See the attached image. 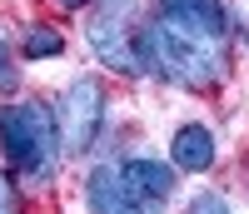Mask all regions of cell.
I'll list each match as a JSON object with an SVG mask.
<instances>
[{"mask_svg": "<svg viewBox=\"0 0 249 214\" xmlns=\"http://www.w3.org/2000/svg\"><path fill=\"white\" fill-rule=\"evenodd\" d=\"M140 45V65L160 70L164 80L190 85V90H210L230 75V40H224V25L190 10H170L160 5V15L135 35Z\"/></svg>", "mask_w": 249, "mask_h": 214, "instance_id": "cell-1", "label": "cell"}, {"mask_svg": "<svg viewBox=\"0 0 249 214\" xmlns=\"http://www.w3.org/2000/svg\"><path fill=\"white\" fill-rule=\"evenodd\" d=\"M170 195H175V164L160 160L100 164L85 179V199L95 214H164Z\"/></svg>", "mask_w": 249, "mask_h": 214, "instance_id": "cell-2", "label": "cell"}, {"mask_svg": "<svg viewBox=\"0 0 249 214\" xmlns=\"http://www.w3.org/2000/svg\"><path fill=\"white\" fill-rule=\"evenodd\" d=\"M60 120L45 110L40 100H15V105H0V149L15 175L25 179H50L55 175V160H60Z\"/></svg>", "mask_w": 249, "mask_h": 214, "instance_id": "cell-3", "label": "cell"}, {"mask_svg": "<svg viewBox=\"0 0 249 214\" xmlns=\"http://www.w3.org/2000/svg\"><path fill=\"white\" fill-rule=\"evenodd\" d=\"M100 120H105V90L100 80H75L65 100H60V140H65L70 155H85L100 135Z\"/></svg>", "mask_w": 249, "mask_h": 214, "instance_id": "cell-4", "label": "cell"}, {"mask_svg": "<svg viewBox=\"0 0 249 214\" xmlns=\"http://www.w3.org/2000/svg\"><path fill=\"white\" fill-rule=\"evenodd\" d=\"M90 50L120 75H140L144 70L140 55H135V40H124V30H120V15H100L90 25Z\"/></svg>", "mask_w": 249, "mask_h": 214, "instance_id": "cell-5", "label": "cell"}, {"mask_svg": "<svg viewBox=\"0 0 249 214\" xmlns=\"http://www.w3.org/2000/svg\"><path fill=\"white\" fill-rule=\"evenodd\" d=\"M170 160L175 169H190V175H204L214 164V135L204 125H179L175 140H170Z\"/></svg>", "mask_w": 249, "mask_h": 214, "instance_id": "cell-6", "label": "cell"}, {"mask_svg": "<svg viewBox=\"0 0 249 214\" xmlns=\"http://www.w3.org/2000/svg\"><path fill=\"white\" fill-rule=\"evenodd\" d=\"M60 50H65L60 30H50V25H30V30H25V55H35V60H50V55H60Z\"/></svg>", "mask_w": 249, "mask_h": 214, "instance_id": "cell-7", "label": "cell"}, {"mask_svg": "<svg viewBox=\"0 0 249 214\" xmlns=\"http://www.w3.org/2000/svg\"><path fill=\"white\" fill-rule=\"evenodd\" d=\"M160 5L190 10V15H204V20H214V25H224V0H160Z\"/></svg>", "mask_w": 249, "mask_h": 214, "instance_id": "cell-8", "label": "cell"}, {"mask_svg": "<svg viewBox=\"0 0 249 214\" xmlns=\"http://www.w3.org/2000/svg\"><path fill=\"white\" fill-rule=\"evenodd\" d=\"M184 214H234V209L224 204V195L204 189V195H195V199H190V209H184Z\"/></svg>", "mask_w": 249, "mask_h": 214, "instance_id": "cell-9", "label": "cell"}, {"mask_svg": "<svg viewBox=\"0 0 249 214\" xmlns=\"http://www.w3.org/2000/svg\"><path fill=\"white\" fill-rule=\"evenodd\" d=\"M0 214H25V199H20L10 175H0Z\"/></svg>", "mask_w": 249, "mask_h": 214, "instance_id": "cell-10", "label": "cell"}, {"mask_svg": "<svg viewBox=\"0 0 249 214\" xmlns=\"http://www.w3.org/2000/svg\"><path fill=\"white\" fill-rule=\"evenodd\" d=\"M15 80H20V75H15V60H10V50H5V45H0V90H10Z\"/></svg>", "mask_w": 249, "mask_h": 214, "instance_id": "cell-11", "label": "cell"}, {"mask_svg": "<svg viewBox=\"0 0 249 214\" xmlns=\"http://www.w3.org/2000/svg\"><path fill=\"white\" fill-rule=\"evenodd\" d=\"M55 5H65V10H85L90 0H55Z\"/></svg>", "mask_w": 249, "mask_h": 214, "instance_id": "cell-12", "label": "cell"}, {"mask_svg": "<svg viewBox=\"0 0 249 214\" xmlns=\"http://www.w3.org/2000/svg\"><path fill=\"white\" fill-rule=\"evenodd\" d=\"M110 5H115V10H110V15H120V10H124V5H130V0H110Z\"/></svg>", "mask_w": 249, "mask_h": 214, "instance_id": "cell-13", "label": "cell"}]
</instances>
